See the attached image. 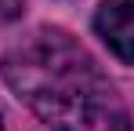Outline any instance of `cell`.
<instances>
[{
  "label": "cell",
  "mask_w": 134,
  "mask_h": 131,
  "mask_svg": "<svg viewBox=\"0 0 134 131\" xmlns=\"http://www.w3.org/2000/svg\"><path fill=\"white\" fill-rule=\"evenodd\" d=\"M4 80L58 131H131L112 84L76 40L40 29L4 55Z\"/></svg>",
  "instance_id": "1"
},
{
  "label": "cell",
  "mask_w": 134,
  "mask_h": 131,
  "mask_svg": "<svg viewBox=\"0 0 134 131\" xmlns=\"http://www.w3.org/2000/svg\"><path fill=\"white\" fill-rule=\"evenodd\" d=\"M94 29L116 58L134 62V0H102Z\"/></svg>",
  "instance_id": "2"
},
{
  "label": "cell",
  "mask_w": 134,
  "mask_h": 131,
  "mask_svg": "<svg viewBox=\"0 0 134 131\" xmlns=\"http://www.w3.org/2000/svg\"><path fill=\"white\" fill-rule=\"evenodd\" d=\"M22 4H25V0H0V29L11 26V22L22 15Z\"/></svg>",
  "instance_id": "3"
},
{
  "label": "cell",
  "mask_w": 134,
  "mask_h": 131,
  "mask_svg": "<svg viewBox=\"0 0 134 131\" xmlns=\"http://www.w3.org/2000/svg\"><path fill=\"white\" fill-rule=\"evenodd\" d=\"M0 131H4V120H0Z\"/></svg>",
  "instance_id": "4"
}]
</instances>
